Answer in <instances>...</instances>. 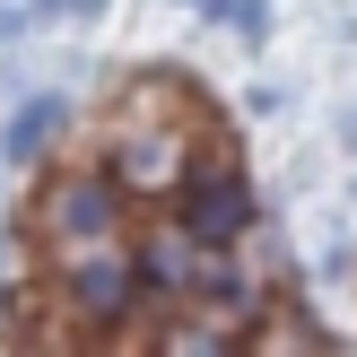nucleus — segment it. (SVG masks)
<instances>
[{"label": "nucleus", "instance_id": "obj_1", "mask_svg": "<svg viewBox=\"0 0 357 357\" xmlns=\"http://www.w3.org/2000/svg\"><path fill=\"white\" fill-rule=\"evenodd\" d=\"M52 261H61V288L79 296V314H96V323H114V314L139 296V279H149L131 244H114V227H105V236H61Z\"/></svg>", "mask_w": 357, "mask_h": 357}, {"label": "nucleus", "instance_id": "obj_2", "mask_svg": "<svg viewBox=\"0 0 357 357\" xmlns=\"http://www.w3.org/2000/svg\"><path fill=\"white\" fill-rule=\"evenodd\" d=\"M183 174H192L183 122H149V131H131V139H122V157H114V183H122V192H139V201L174 192Z\"/></svg>", "mask_w": 357, "mask_h": 357}, {"label": "nucleus", "instance_id": "obj_3", "mask_svg": "<svg viewBox=\"0 0 357 357\" xmlns=\"http://www.w3.org/2000/svg\"><path fill=\"white\" fill-rule=\"evenodd\" d=\"M183 227H192V236H209V244H227V236L253 227V192L236 183L227 157H209L201 174H183Z\"/></svg>", "mask_w": 357, "mask_h": 357}, {"label": "nucleus", "instance_id": "obj_4", "mask_svg": "<svg viewBox=\"0 0 357 357\" xmlns=\"http://www.w3.org/2000/svg\"><path fill=\"white\" fill-rule=\"evenodd\" d=\"M114 209H122V192L105 183V174H61V183L44 192V236L52 244H61V236H105Z\"/></svg>", "mask_w": 357, "mask_h": 357}, {"label": "nucleus", "instance_id": "obj_5", "mask_svg": "<svg viewBox=\"0 0 357 357\" xmlns=\"http://www.w3.org/2000/svg\"><path fill=\"white\" fill-rule=\"evenodd\" d=\"M139 271H149L157 288H236V271L218 261V244L192 236V227H183V236H157L149 253H139Z\"/></svg>", "mask_w": 357, "mask_h": 357}, {"label": "nucleus", "instance_id": "obj_6", "mask_svg": "<svg viewBox=\"0 0 357 357\" xmlns=\"http://www.w3.org/2000/svg\"><path fill=\"white\" fill-rule=\"evenodd\" d=\"M122 114H131V131H149V122H174V114H192V87H183V79H166V70H149V79H131V87H122Z\"/></svg>", "mask_w": 357, "mask_h": 357}, {"label": "nucleus", "instance_id": "obj_7", "mask_svg": "<svg viewBox=\"0 0 357 357\" xmlns=\"http://www.w3.org/2000/svg\"><path fill=\"white\" fill-rule=\"evenodd\" d=\"M61 114H70V105H61V96H35V105H26V114H17V122H9V157H17V166H35V157H44V149H52V139H61Z\"/></svg>", "mask_w": 357, "mask_h": 357}, {"label": "nucleus", "instance_id": "obj_8", "mask_svg": "<svg viewBox=\"0 0 357 357\" xmlns=\"http://www.w3.org/2000/svg\"><path fill=\"white\" fill-rule=\"evenodd\" d=\"M253 349H323V340L296 331V314H271V331H253Z\"/></svg>", "mask_w": 357, "mask_h": 357}, {"label": "nucleus", "instance_id": "obj_9", "mask_svg": "<svg viewBox=\"0 0 357 357\" xmlns=\"http://www.w3.org/2000/svg\"><path fill=\"white\" fill-rule=\"evenodd\" d=\"M0 271H9V244H0Z\"/></svg>", "mask_w": 357, "mask_h": 357}]
</instances>
